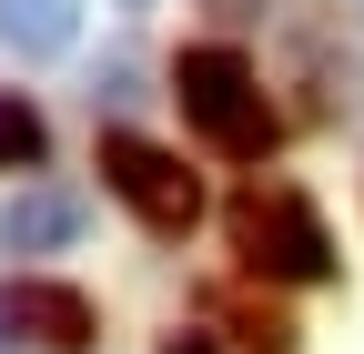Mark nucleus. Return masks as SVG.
Here are the masks:
<instances>
[{
	"label": "nucleus",
	"instance_id": "obj_1",
	"mask_svg": "<svg viewBox=\"0 0 364 354\" xmlns=\"http://www.w3.org/2000/svg\"><path fill=\"white\" fill-rule=\"evenodd\" d=\"M172 102H182V122H193L213 152H233V162L273 152V102H263V81H253L243 51H182L172 61Z\"/></svg>",
	"mask_w": 364,
	"mask_h": 354
},
{
	"label": "nucleus",
	"instance_id": "obj_2",
	"mask_svg": "<svg viewBox=\"0 0 364 354\" xmlns=\"http://www.w3.org/2000/svg\"><path fill=\"white\" fill-rule=\"evenodd\" d=\"M233 253L273 284H334V233L304 193H243L233 203Z\"/></svg>",
	"mask_w": 364,
	"mask_h": 354
},
{
	"label": "nucleus",
	"instance_id": "obj_3",
	"mask_svg": "<svg viewBox=\"0 0 364 354\" xmlns=\"http://www.w3.org/2000/svg\"><path fill=\"white\" fill-rule=\"evenodd\" d=\"M102 183L142 213V233H162V243H182V233L203 223V183L162 142H142V132H112V142H102Z\"/></svg>",
	"mask_w": 364,
	"mask_h": 354
},
{
	"label": "nucleus",
	"instance_id": "obj_4",
	"mask_svg": "<svg viewBox=\"0 0 364 354\" xmlns=\"http://www.w3.org/2000/svg\"><path fill=\"white\" fill-rule=\"evenodd\" d=\"M0 304H11V334H31V344H51V354H81L91 344V304L71 294V284H0Z\"/></svg>",
	"mask_w": 364,
	"mask_h": 354
},
{
	"label": "nucleus",
	"instance_id": "obj_5",
	"mask_svg": "<svg viewBox=\"0 0 364 354\" xmlns=\"http://www.w3.org/2000/svg\"><path fill=\"white\" fill-rule=\"evenodd\" d=\"M71 233H81V193H61V183H31L0 203V243L11 253H61Z\"/></svg>",
	"mask_w": 364,
	"mask_h": 354
},
{
	"label": "nucleus",
	"instance_id": "obj_6",
	"mask_svg": "<svg viewBox=\"0 0 364 354\" xmlns=\"http://www.w3.org/2000/svg\"><path fill=\"white\" fill-rule=\"evenodd\" d=\"M71 31H81V0H0V41L21 61H61Z\"/></svg>",
	"mask_w": 364,
	"mask_h": 354
},
{
	"label": "nucleus",
	"instance_id": "obj_7",
	"mask_svg": "<svg viewBox=\"0 0 364 354\" xmlns=\"http://www.w3.org/2000/svg\"><path fill=\"white\" fill-rule=\"evenodd\" d=\"M41 152H51V132H41V112L21 92H0V172H31Z\"/></svg>",
	"mask_w": 364,
	"mask_h": 354
},
{
	"label": "nucleus",
	"instance_id": "obj_8",
	"mask_svg": "<svg viewBox=\"0 0 364 354\" xmlns=\"http://www.w3.org/2000/svg\"><path fill=\"white\" fill-rule=\"evenodd\" d=\"M91 102H142V92H132V61H112V71H91Z\"/></svg>",
	"mask_w": 364,
	"mask_h": 354
},
{
	"label": "nucleus",
	"instance_id": "obj_9",
	"mask_svg": "<svg viewBox=\"0 0 364 354\" xmlns=\"http://www.w3.org/2000/svg\"><path fill=\"white\" fill-rule=\"evenodd\" d=\"M162 354H223V344H213V334H172Z\"/></svg>",
	"mask_w": 364,
	"mask_h": 354
},
{
	"label": "nucleus",
	"instance_id": "obj_10",
	"mask_svg": "<svg viewBox=\"0 0 364 354\" xmlns=\"http://www.w3.org/2000/svg\"><path fill=\"white\" fill-rule=\"evenodd\" d=\"M0 344H11V304H0Z\"/></svg>",
	"mask_w": 364,
	"mask_h": 354
},
{
	"label": "nucleus",
	"instance_id": "obj_11",
	"mask_svg": "<svg viewBox=\"0 0 364 354\" xmlns=\"http://www.w3.org/2000/svg\"><path fill=\"white\" fill-rule=\"evenodd\" d=\"M122 11H152V0H122Z\"/></svg>",
	"mask_w": 364,
	"mask_h": 354
}]
</instances>
